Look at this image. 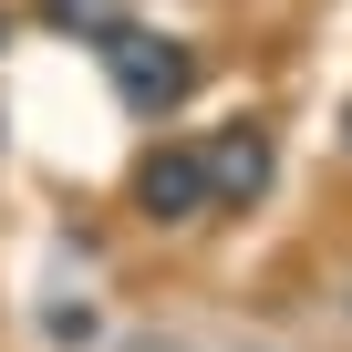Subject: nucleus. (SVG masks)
I'll list each match as a JSON object with an SVG mask.
<instances>
[{"label":"nucleus","mask_w":352,"mask_h":352,"mask_svg":"<svg viewBox=\"0 0 352 352\" xmlns=\"http://www.w3.org/2000/svg\"><path fill=\"white\" fill-rule=\"evenodd\" d=\"M94 52H104V73H114V94H124L135 114H166V104H187V94H197V52H187V42H166V32L114 21Z\"/></svg>","instance_id":"f257e3e1"},{"label":"nucleus","mask_w":352,"mask_h":352,"mask_svg":"<svg viewBox=\"0 0 352 352\" xmlns=\"http://www.w3.org/2000/svg\"><path fill=\"white\" fill-rule=\"evenodd\" d=\"M135 208H145L155 228H197V218L218 208L208 145H145V166H135Z\"/></svg>","instance_id":"f03ea898"},{"label":"nucleus","mask_w":352,"mask_h":352,"mask_svg":"<svg viewBox=\"0 0 352 352\" xmlns=\"http://www.w3.org/2000/svg\"><path fill=\"white\" fill-rule=\"evenodd\" d=\"M208 176H218V208H249L270 187V124H228L208 145Z\"/></svg>","instance_id":"7ed1b4c3"},{"label":"nucleus","mask_w":352,"mask_h":352,"mask_svg":"<svg viewBox=\"0 0 352 352\" xmlns=\"http://www.w3.org/2000/svg\"><path fill=\"white\" fill-rule=\"evenodd\" d=\"M0 42H11V11H0Z\"/></svg>","instance_id":"20e7f679"},{"label":"nucleus","mask_w":352,"mask_h":352,"mask_svg":"<svg viewBox=\"0 0 352 352\" xmlns=\"http://www.w3.org/2000/svg\"><path fill=\"white\" fill-rule=\"evenodd\" d=\"M342 145H352V114H342Z\"/></svg>","instance_id":"39448f33"},{"label":"nucleus","mask_w":352,"mask_h":352,"mask_svg":"<svg viewBox=\"0 0 352 352\" xmlns=\"http://www.w3.org/2000/svg\"><path fill=\"white\" fill-rule=\"evenodd\" d=\"M135 352H166V342H135Z\"/></svg>","instance_id":"423d86ee"}]
</instances>
